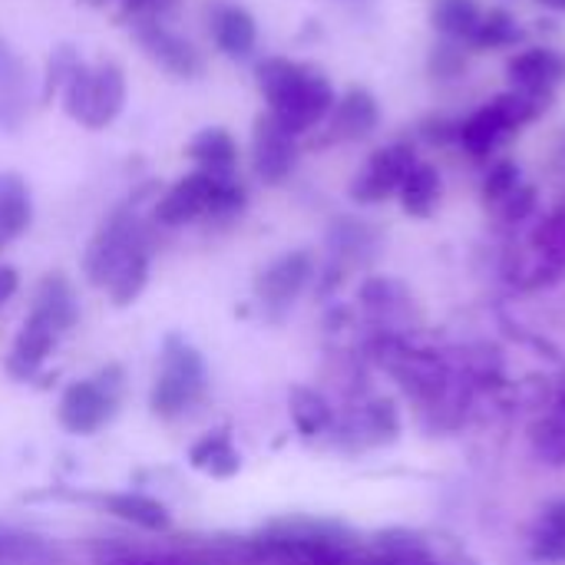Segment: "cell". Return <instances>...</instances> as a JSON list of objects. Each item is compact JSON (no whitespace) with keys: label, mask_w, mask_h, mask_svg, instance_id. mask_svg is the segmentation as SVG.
<instances>
[{"label":"cell","mask_w":565,"mask_h":565,"mask_svg":"<svg viewBox=\"0 0 565 565\" xmlns=\"http://www.w3.org/2000/svg\"><path fill=\"white\" fill-rule=\"evenodd\" d=\"M152 248H156V242H146V245H139L122 265H119V271L113 275V281H109V301L116 305V308H129L132 301H139V295L146 291V285H149V271H152Z\"/></svg>","instance_id":"obj_25"},{"label":"cell","mask_w":565,"mask_h":565,"mask_svg":"<svg viewBox=\"0 0 565 565\" xmlns=\"http://www.w3.org/2000/svg\"><path fill=\"white\" fill-rule=\"evenodd\" d=\"M255 83L268 103L265 113H271L291 136H305V132L318 129L338 99L331 79L318 66L291 60V56L258 60Z\"/></svg>","instance_id":"obj_2"},{"label":"cell","mask_w":565,"mask_h":565,"mask_svg":"<svg viewBox=\"0 0 565 565\" xmlns=\"http://www.w3.org/2000/svg\"><path fill=\"white\" fill-rule=\"evenodd\" d=\"M463 70V53L454 46V43H440L434 46V56H430V73L440 76V79H450Z\"/></svg>","instance_id":"obj_36"},{"label":"cell","mask_w":565,"mask_h":565,"mask_svg":"<svg viewBox=\"0 0 565 565\" xmlns=\"http://www.w3.org/2000/svg\"><path fill=\"white\" fill-rule=\"evenodd\" d=\"M60 96H63V113L73 122L86 129H106L126 109V96H129L126 70L116 60H99V63L79 60Z\"/></svg>","instance_id":"obj_5"},{"label":"cell","mask_w":565,"mask_h":565,"mask_svg":"<svg viewBox=\"0 0 565 565\" xmlns=\"http://www.w3.org/2000/svg\"><path fill=\"white\" fill-rule=\"evenodd\" d=\"M315 271H318V265L308 248H295V252H285L275 262H268L252 281L255 301L265 311V318L281 321L291 311V305L305 295V288L315 281Z\"/></svg>","instance_id":"obj_8"},{"label":"cell","mask_w":565,"mask_h":565,"mask_svg":"<svg viewBox=\"0 0 565 565\" xmlns=\"http://www.w3.org/2000/svg\"><path fill=\"white\" fill-rule=\"evenodd\" d=\"M56 344H60V334L46 321H40L36 315L26 311L20 331L10 341V351L3 358V371L10 374V381L26 384V381H33L43 371V364L50 361Z\"/></svg>","instance_id":"obj_17"},{"label":"cell","mask_w":565,"mask_h":565,"mask_svg":"<svg viewBox=\"0 0 565 565\" xmlns=\"http://www.w3.org/2000/svg\"><path fill=\"white\" fill-rule=\"evenodd\" d=\"M20 291V271L13 265H0V308Z\"/></svg>","instance_id":"obj_38"},{"label":"cell","mask_w":565,"mask_h":565,"mask_svg":"<svg viewBox=\"0 0 565 565\" xmlns=\"http://www.w3.org/2000/svg\"><path fill=\"white\" fill-rule=\"evenodd\" d=\"M152 222H146L132 202H122L116 209H109L103 215V222L96 225L93 238L86 242V252H83V278L93 285V288H109L113 275L119 271V265L146 242H156L152 235Z\"/></svg>","instance_id":"obj_6"},{"label":"cell","mask_w":565,"mask_h":565,"mask_svg":"<svg viewBox=\"0 0 565 565\" xmlns=\"http://www.w3.org/2000/svg\"><path fill=\"white\" fill-rule=\"evenodd\" d=\"M189 467L209 480H232L242 470V450L235 447L232 427H215L209 434H202L189 454H185Z\"/></svg>","instance_id":"obj_21"},{"label":"cell","mask_w":565,"mask_h":565,"mask_svg":"<svg viewBox=\"0 0 565 565\" xmlns=\"http://www.w3.org/2000/svg\"><path fill=\"white\" fill-rule=\"evenodd\" d=\"M543 7H550V10H563L565 13V0H540Z\"/></svg>","instance_id":"obj_41"},{"label":"cell","mask_w":565,"mask_h":565,"mask_svg":"<svg viewBox=\"0 0 565 565\" xmlns=\"http://www.w3.org/2000/svg\"><path fill=\"white\" fill-rule=\"evenodd\" d=\"M30 116V66L0 33V132L17 136Z\"/></svg>","instance_id":"obj_15"},{"label":"cell","mask_w":565,"mask_h":565,"mask_svg":"<svg viewBox=\"0 0 565 565\" xmlns=\"http://www.w3.org/2000/svg\"><path fill=\"white\" fill-rule=\"evenodd\" d=\"M288 414H291L298 437H305V440L328 434L334 424V411H331L328 397L315 387H305V384H295L288 391Z\"/></svg>","instance_id":"obj_24"},{"label":"cell","mask_w":565,"mask_h":565,"mask_svg":"<svg viewBox=\"0 0 565 565\" xmlns=\"http://www.w3.org/2000/svg\"><path fill=\"white\" fill-rule=\"evenodd\" d=\"M96 565H169L159 563V559H149V556H139L136 550L129 546H119V550H96Z\"/></svg>","instance_id":"obj_37"},{"label":"cell","mask_w":565,"mask_h":565,"mask_svg":"<svg viewBox=\"0 0 565 565\" xmlns=\"http://www.w3.org/2000/svg\"><path fill=\"white\" fill-rule=\"evenodd\" d=\"M361 565H463L457 556H444L430 536L407 526H387L364 536Z\"/></svg>","instance_id":"obj_12"},{"label":"cell","mask_w":565,"mask_h":565,"mask_svg":"<svg viewBox=\"0 0 565 565\" xmlns=\"http://www.w3.org/2000/svg\"><path fill=\"white\" fill-rule=\"evenodd\" d=\"M30 315L46 321L60 338L70 334L79 324V298H76L73 281L63 271H46L33 288Z\"/></svg>","instance_id":"obj_18"},{"label":"cell","mask_w":565,"mask_h":565,"mask_svg":"<svg viewBox=\"0 0 565 565\" xmlns=\"http://www.w3.org/2000/svg\"><path fill=\"white\" fill-rule=\"evenodd\" d=\"M26 185V179L20 175V172H10V169H0V205L13 195V192H20Z\"/></svg>","instance_id":"obj_39"},{"label":"cell","mask_w":565,"mask_h":565,"mask_svg":"<svg viewBox=\"0 0 565 565\" xmlns=\"http://www.w3.org/2000/svg\"><path fill=\"white\" fill-rule=\"evenodd\" d=\"M185 156L202 172H212L218 179H238V142L222 126L199 129L185 146Z\"/></svg>","instance_id":"obj_22"},{"label":"cell","mask_w":565,"mask_h":565,"mask_svg":"<svg viewBox=\"0 0 565 565\" xmlns=\"http://www.w3.org/2000/svg\"><path fill=\"white\" fill-rule=\"evenodd\" d=\"M483 20V7L477 0H434L430 23L447 40H470Z\"/></svg>","instance_id":"obj_28"},{"label":"cell","mask_w":565,"mask_h":565,"mask_svg":"<svg viewBox=\"0 0 565 565\" xmlns=\"http://www.w3.org/2000/svg\"><path fill=\"white\" fill-rule=\"evenodd\" d=\"M0 565H66V559L43 536L0 530Z\"/></svg>","instance_id":"obj_26"},{"label":"cell","mask_w":565,"mask_h":565,"mask_svg":"<svg viewBox=\"0 0 565 565\" xmlns=\"http://www.w3.org/2000/svg\"><path fill=\"white\" fill-rule=\"evenodd\" d=\"M258 565H361L364 536L328 516H275L248 533Z\"/></svg>","instance_id":"obj_1"},{"label":"cell","mask_w":565,"mask_h":565,"mask_svg":"<svg viewBox=\"0 0 565 565\" xmlns=\"http://www.w3.org/2000/svg\"><path fill=\"white\" fill-rule=\"evenodd\" d=\"M507 73H510L516 89L536 93V96H550L565 79V53L550 50V46L523 50V53H516L507 63Z\"/></svg>","instance_id":"obj_20"},{"label":"cell","mask_w":565,"mask_h":565,"mask_svg":"<svg viewBox=\"0 0 565 565\" xmlns=\"http://www.w3.org/2000/svg\"><path fill=\"white\" fill-rule=\"evenodd\" d=\"M328 245L334 252V265L348 262V258H358L364 255V248H371V232L367 225H361L358 218H338L328 232Z\"/></svg>","instance_id":"obj_31"},{"label":"cell","mask_w":565,"mask_h":565,"mask_svg":"<svg viewBox=\"0 0 565 565\" xmlns=\"http://www.w3.org/2000/svg\"><path fill=\"white\" fill-rule=\"evenodd\" d=\"M520 189V169L513 162H497L483 182V195L490 202H500V199H510L513 192Z\"/></svg>","instance_id":"obj_35"},{"label":"cell","mask_w":565,"mask_h":565,"mask_svg":"<svg viewBox=\"0 0 565 565\" xmlns=\"http://www.w3.org/2000/svg\"><path fill=\"white\" fill-rule=\"evenodd\" d=\"M132 40L139 50L175 79H199L205 73V53L182 33H175L166 20H139L132 23Z\"/></svg>","instance_id":"obj_10"},{"label":"cell","mask_w":565,"mask_h":565,"mask_svg":"<svg viewBox=\"0 0 565 565\" xmlns=\"http://www.w3.org/2000/svg\"><path fill=\"white\" fill-rule=\"evenodd\" d=\"M381 122V106L374 99V93H367L364 86H351L344 96L334 99L328 119L321 122V146H334V142H358L367 139Z\"/></svg>","instance_id":"obj_14"},{"label":"cell","mask_w":565,"mask_h":565,"mask_svg":"<svg viewBox=\"0 0 565 565\" xmlns=\"http://www.w3.org/2000/svg\"><path fill=\"white\" fill-rule=\"evenodd\" d=\"M530 559L540 565H565V497L543 503L530 526Z\"/></svg>","instance_id":"obj_23"},{"label":"cell","mask_w":565,"mask_h":565,"mask_svg":"<svg viewBox=\"0 0 565 565\" xmlns=\"http://www.w3.org/2000/svg\"><path fill=\"white\" fill-rule=\"evenodd\" d=\"M533 444L536 454L550 463H565V417L559 420H546L533 430Z\"/></svg>","instance_id":"obj_33"},{"label":"cell","mask_w":565,"mask_h":565,"mask_svg":"<svg viewBox=\"0 0 565 565\" xmlns=\"http://www.w3.org/2000/svg\"><path fill=\"white\" fill-rule=\"evenodd\" d=\"M397 195H401V205H404L407 215L427 218L440 202V175H437V169L427 166V162H414L407 169Z\"/></svg>","instance_id":"obj_27"},{"label":"cell","mask_w":565,"mask_h":565,"mask_svg":"<svg viewBox=\"0 0 565 565\" xmlns=\"http://www.w3.org/2000/svg\"><path fill=\"white\" fill-rule=\"evenodd\" d=\"M225 182L228 179H218L202 169L185 172L152 202V225L156 228H185L195 222H209Z\"/></svg>","instance_id":"obj_9"},{"label":"cell","mask_w":565,"mask_h":565,"mask_svg":"<svg viewBox=\"0 0 565 565\" xmlns=\"http://www.w3.org/2000/svg\"><path fill=\"white\" fill-rule=\"evenodd\" d=\"M179 10V0H119V20L129 26L139 20H166Z\"/></svg>","instance_id":"obj_34"},{"label":"cell","mask_w":565,"mask_h":565,"mask_svg":"<svg viewBox=\"0 0 565 565\" xmlns=\"http://www.w3.org/2000/svg\"><path fill=\"white\" fill-rule=\"evenodd\" d=\"M76 63H79L76 46H70V43L53 46V53L46 56V66H43V79H40V103H53V96L63 93V86H66L70 73L76 70Z\"/></svg>","instance_id":"obj_30"},{"label":"cell","mask_w":565,"mask_h":565,"mask_svg":"<svg viewBox=\"0 0 565 565\" xmlns=\"http://www.w3.org/2000/svg\"><path fill=\"white\" fill-rule=\"evenodd\" d=\"M126 401L122 364H103L89 377L70 381L56 401V424L73 437H96L109 427Z\"/></svg>","instance_id":"obj_4"},{"label":"cell","mask_w":565,"mask_h":565,"mask_svg":"<svg viewBox=\"0 0 565 565\" xmlns=\"http://www.w3.org/2000/svg\"><path fill=\"white\" fill-rule=\"evenodd\" d=\"M205 26L215 50L228 60H248L258 50V20L242 3H209Z\"/></svg>","instance_id":"obj_16"},{"label":"cell","mask_w":565,"mask_h":565,"mask_svg":"<svg viewBox=\"0 0 565 565\" xmlns=\"http://www.w3.org/2000/svg\"><path fill=\"white\" fill-rule=\"evenodd\" d=\"M99 510L109 513L113 520L149 533V536H166L172 530V513L162 500L149 497V493H136V490H119V493H103L99 497Z\"/></svg>","instance_id":"obj_19"},{"label":"cell","mask_w":565,"mask_h":565,"mask_svg":"<svg viewBox=\"0 0 565 565\" xmlns=\"http://www.w3.org/2000/svg\"><path fill=\"white\" fill-rule=\"evenodd\" d=\"M516 36H520L516 20H513L507 10H490V13H483V20H480L477 33L470 36V43H473L477 50H487V46L497 50V46L516 43Z\"/></svg>","instance_id":"obj_32"},{"label":"cell","mask_w":565,"mask_h":565,"mask_svg":"<svg viewBox=\"0 0 565 565\" xmlns=\"http://www.w3.org/2000/svg\"><path fill=\"white\" fill-rule=\"evenodd\" d=\"M298 136H291L271 113H262L252 126V172L262 185H281L298 166Z\"/></svg>","instance_id":"obj_11"},{"label":"cell","mask_w":565,"mask_h":565,"mask_svg":"<svg viewBox=\"0 0 565 565\" xmlns=\"http://www.w3.org/2000/svg\"><path fill=\"white\" fill-rule=\"evenodd\" d=\"M30 222H33V199H30V185H23L0 205V252L10 248L30 228Z\"/></svg>","instance_id":"obj_29"},{"label":"cell","mask_w":565,"mask_h":565,"mask_svg":"<svg viewBox=\"0 0 565 565\" xmlns=\"http://www.w3.org/2000/svg\"><path fill=\"white\" fill-rule=\"evenodd\" d=\"M546 96H536V93H507V96H497L493 103H487L483 109H477L463 126H460V139L463 146L473 152V156H487L493 152L510 132H516L523 122L536 119V113L546 106L540 103Z\"/></svg>","instance_id":"obj_7"},{"label":"cell","mask_w":565,"mask_h":565,"mask_svg":"<svg viewBox=\"0 0 565 565\" xmlns=\"http://www.w3.org/2000/svg\"><path fill=\"white\" fill-rule=\"evenodd\" d=\"M556 407L563 411V417H565V377L556 384Z\"/></svg>","instance_id":"obj_40"},{"label":"cell","mask_w":565,"mask_h":565,"mask_svg":"<svg viewBox=\"0 0 565 565\" xmlns=\"http://www.w3.org/2000/svg\"><path fill=\"white\" fill-rule=\"evenodd\" d=\"M209 391V367L202 351L182 334H166L159 348L156 377L149 387V414L159 420L185 417Z\"/></svg>","instance_id":"obj_3"},{"label":"cell","mask_w":565,"mask_h":565,"mask_svg":"<svg viewBox=\"0 0 565 565\" xmlns=\"http://www.w3.org/2000/svg\"><path fill=\"white\" fill-rule=\"evenodd\" d=\"M414 162L417 159H414V149L407 142H391V146L371 152L351 182V199L358 205H377V202L397 195V189H401V182Z\"/></svg>","instance_id":"obj_13"}]
</instances>
